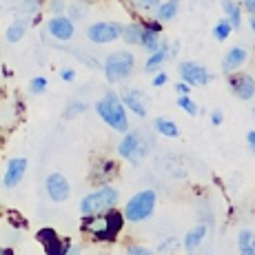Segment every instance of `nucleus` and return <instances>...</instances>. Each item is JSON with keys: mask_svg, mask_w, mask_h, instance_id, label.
<instances>
[{"mask_svg": "<svg viewBox=\"0 0 255 255\" xmlns=\"http://www.w3.org/2000/svg\"><path fill=\"white\" fill-rule=\"evenodd\" d=\"M96 111L102 118V122L111 127V129L120 131H129V118H127V107L122 105V98L116 91H107L100 100L96 102Z\"/></svg>", "mask_w": 255, "mask_h": 255, "instance_id": "obj_1", "label": "nucleus"}, {"mask_svg": "<svg viewBox=\"0 0 255 255\" xmlns=\"http://www.w3.org/2000/svg\"><path fill=\"white\" fill-rule=\"evenodd\" d=\"M122 222H125V215L118 213V211L109 209L105 213H96V215H87L82 229L89 231L96 240H114L122 229Z\"/></svg>", "mask_w": 255, "mask_h": 255, "instance_id": "obj_2", "label": "nucleus"}, {"mask_svg": "<svg viewBox=\"0 0 255 255\" xmlns=\"http://www.w3.org/2000/svg\"><path fill=\"white\" fill-rule=\"evenodd\" d=\"M155 200H158V195H155L153 189L138 191V193L127 202L122 215H125L127 222H142V220L151 218V213H153V209H155Z\"/></svg>", "mask_w": 255, "mask_h": 255, "instance_id": "obj_3", "label": "nucleus"}, {"mask_svg": "<svg viewBox=\"0 0 255 255\" xmlns=\"http://www.w3.org/2000/svg\"><path fill=\"white\" fill-rule=\"evenodd\" d=\"M118 200H120V195H118V191L114 186H102V189L93 191V193L85 195L80 202V213L85 215H96V213H105V211L114 209L118 204Z\"/></svg>", "mask_w": 255, "mask_h": 255, "instance_id": "obj_4", "label": "nucleus"}, {"mask_svg": "<svg viewBox=\"0 0 255 255\" xmlns=\"http://www.w3.org/2000/svg\"><path fill=\"white\" fill-rule=\"evenodd\" d=\"M135 58L131 51H116L105 60V76L109 82H120L133 73Z\"/></svg>", "mask_w": 255, "mask_h": 255, "instance_id": "obj_5", "label": "nucleus"}, {"mask_svg": "<svg viewBox=\"0 0 255 255\" xmlns=\"http://www.w3.org/2000/svg\"><path fill=\"white\" fill-rule=\"evenodd\" d=\"M87 38L96 45H109V42L122 38V24L118 22H107V20H100V22H93L89 29H87Z\"/></svg>", "mask_w": 255, "mask_h": 255, "instance_id": "obj_6", "label": "nucleus"}, {"mask_svg": "<svg viewBox=\"0 0 255 255\" xmlns=\"http://www.w3.org/2000/svg\"><path fill=\"white\" fill-rule=\"evenodd\" d=\"M118 153H120V158H127L131 162H138L140 158H144L146 146L142 142L140 131H125V138L118 144Z\"/></svg>", "mask_w": 255, "mask_h": 255, "instance_id": "obj_7", "label": "nucleus"}, {"mask_svg": "<svg viewBox=\"0 0 255 255\" xmlns=\"http://www.w3.org/2000/svg\"><path fill=\"white\" fill-rule=\"evenodd\" d=\"M180 76H182V80L186 82V85L191 87H204L211 82V73L204 65H198V62L193 60H184L180 62Z\"/></svg>", "mask_w": 255, "mask_h": 255, "instance_id": "obj_8", "label": "nucleus"}, {"mask_svg": "<svg viewBox=\"0 0 255 255\" xmlns=\"http://www.w3.org/2000/svg\"><path fill=\"white\" fill-rule=\"evenodd\" d=\"M38 242L45 249V255H65L67 249L71 247V244L67 242V240H62L60 235L56 233V229H51V227H45L38 231Z\"/></svg>", "mask_w": 255, "mask_h": 255, "instance_id": "obj_9", "label": "nucleus"}, {"mask_svg": "<svg viewBox=\"0 0 255 255\" xmlns=\"http://www.w3.org/2000/svg\"><path fill=\"white\" fill-rule=\"evenodd\" d=\"M45 189H47L49 198H51L53 202H65V200L69 198V193H71L69 180H67L62 173H58V171H53V173H49V175H47V180H45Z\"/></svg>", "mask_w": 255, "mask_h": 255, "instance_id": "obj_10", "label": "nucleus"}, {"mask_svg": "<svg viewBox=\"0 0 255 255\" xmlns=\"http://www.w3.org/2000/svg\"><path fill=\"white\" fill-rule=\"evenodd\" d=\"M47 33L51 38H56V40L67 42V40H71L73 33H76V22L67 16H51L47 22Z\"/></svg>", "mask_w": 255, "mask_h": 255, "instance_id": "obj_11", "label": "nucleus"}, {"mask_svg": "<svg viewBox=\"0 0 255 255\" xmlns=\"http://www.w3.org/2000/svg\"><path fill=\"white\" fill-rule=\"evenodd\" d=\"M231 93L240 100H251L255 96V80L249 73H233L231 80H229Z\"/></svg>", "mask_w": 255, "mask_h": 255, "instance_id": "obj_12", "label": "nucleus"}, {"mask_svg": "<svg viewBox=\"0 0 255 255\" xmlns=\"http://www.w3.org/2000/svg\"><path fill=\"white\" fill-rule=\"evenodd\" d=\"M24 171H27V158H11L7 162V169H4V178L2 182L7 189H13L22 182Z\"/></svg>", "mask_w": 255, "mask_h": 255, "instance_id": "obj_13", "label": "nucleus"}, {"mask_svg": "<svg viewBox=\"0 0 255 255\" xmlns=\"http://www.w3.org/2000/svg\"><path fill=\"white\" fill-rule=\"evenodd\" d=\"M122 105H125L129 111H133L138 118L146 116V96H144V91L125 89V93H122Z\"/></svg>", "mask_w": 255, "mask_h": 255, "instance_id": "obj_14", "label": "nucleus"}, {"mask_svg": "<svg viewBox=\"0 0 255 255\" xmlns=\"http://www.w3.org/2000/svg\"><path fill=\"white\" fill-rule=\"evenodd\" d=\"M247 58H249V51L244 47H231L227 51V56L222 58V71L224 73H235L244 62H247Z\"/></svg>", "mask_w": 255, "mask_h": 255, "instance_id": "obj_15", "label": "nucleus"}, {"mask_svg": "<svg viewBox=\"0 0 255 255\" xmlns=\"http://www.w3.org/2000/svg\"><path fill=\"white\" fill-rule=\"evenodd\" d=\"M166 60H169V42L162 40V42H160V47L155 49V51L149 53V58H146V62H144V71H149V73L158 71Z\"/></svg>", "mask_w": 255, "mask_h": 255, "instance_id": "obj_16", "label": "nucleus"}, {"mask_svg": "<svg viewBox=\"0 0 255 255\" xmlns=\"http://www.w3.org/2000/svg\"><path fill=\"white\" fill-rule=\"evenodd\" d=\"M180 11V0H164V2H160V7L155 9V20L160 22H171L175 16H178Z\"/></svg>", "mask_w": 255, "mask_h": 255, "instance_id": "obj_17", "label": "nucleus"}, {"mask_svg": "<svg viewBox=\"0 0 255 255\" xmlns=\"http://www.w3.org/2000/svg\"><path fill=\"white\" fill-rule=\"evenodd\" d=\"M27 29H29V20H27V18H16V20L7 27L4 38H7L9 42H20L24 38V33H27Z\"/></svg>", "mask_w": 255, "mask_h": 255, "instance_id": "obj_18", "label": "nucleus"}, {"mask_svg": "<svg viewBox=\"0 0 255 255\" xmlns=\"http://www.w3.org/2000/svg\"><path fill=\"white\" fill-rule=\"evenodd\" d=\"M204 235H207V227H204V224H198L195 229H191V231L186 233V238H184V249H186L189 253H193L195 249L202 244Z\"/></svg>", "mask_w": 255, "mask_h": 255, "instance_id": "obj_19", "label": "nucleus"}, {"mask_svg": "<svg viewBox=\"0 0 255 255\" xmlns=\"http://www.w3.org/2000/svg\"><path fill=\"white\" fill-rule=\"evenodd\" d=\"M222 9H224V16H227V20L231 22V27L238 29L240 24H242V7H240L238 2H233V0H224Z\"/></svg>", "mask_w": 255, "mask_h": 255, "instance_id": "obj_20", "label": "nucleus"}, {"mask_svg": "<svg viewBox=\"0 0 255 255\" xmlns=\"http://www.w3.org/2000/svg\"><path fill=\"white\" fill-rule=\"evenodd\" d=\"M238 247L240 255H255V233L249 229H242L238 235Z\"/></svg>", "mask_w": 255, "mask_h": 255, "instance_id": "obj_21", "label": "nucleus"}, {"mask_svg": "<svg viewBox=\"0 0 255 255\" xmlns=\"http://www.w3.org/2000/svg\"><path fill=\"white\" fill-rule=\"evenodd\" d=\"M153 127L160 135H164V138H178L180 135V127L175 125L173 120H169V118H158V120L153 122Z\"/></svg>", "mask_w": 255, "mask_h": 255, "instance_id": "obj_22", "label": "nucleus"}, {"mask_svg": "<svg viewBox=\"0 0 255 255\" xmlns=\"http://www.w3.org/2000/svg\"><path fill=\"white\" fill-rule=\"evenodd\" d=\"M142 31H144L142 22H131V24H127V27H122V38H125L127 45H140Z\"/></svg>", "mask_w": 255, "mask_h": 255, "instance_id": "obj_23", "label": "nucleus"}, {"mask_svg": "<svg viewBox=\"0 0 255 255\" xmlns=\"http://www.w3.org/2000/svg\"><path fill=\"white\" fill-rule=\"evenodd\" d=\"M140 47H144V51H155L160 47V33L158 31H151V29L144 27L142 31V40H140Z\"/></svg>", "mask_w": 255, "mask_h": 255, "instance_id": "obj_24", "label": "nucleus"}, {"mask_svg": "<svg viewBox=\"0 0 255 255\" xmlns=\"http://www.w3.org/2000/svg\"><path fill=\"white\" fill-rule=\"evenodd\" d=\"M233 33V27H231V22L227 20V18H222V20H218L213 24V38L215 40H220V42H224L229 36Z\"/></svg>", "mask_w": 255, "mask_h": 255, "instance_id": "obj_25", "label": "nucleus"}, {"mask_svg": "<svg viewBox=\"0 0 255 255\" xmlns=\"http://www.w3.org/2000/svg\"><path fill=\"white\" fill-rule=\"evenodd\" d=\"M16 2H18V11L22 16H33L42 7V0H16Z\"/></svg>", "mask_w": 255, "mask_h": 255, "instance_id": "obj_26", "label": "nucleus"}, {"mask_svg": "<svg viewBox=\"0 0 255 255\" xmlns=\"http://www.w3.org/2000/svg\"><path fill=\"white\" fill-rule=\"evenodd\" d=\"M178 107H180L182 111H186L189 116H198V105H195V102L191 100L189 96H180V98H178Z\"/></svg>", "mask_w": 255, "mask_h": 255, "instance_id": "obj_27", "label": "nucleus"}, {"mask_svg": "<svg viewBox=\"0 0 255 255\" xmlns=\"http://www.w3.org/2000/svg\"><path fill=\"white\" fill-rule=\"evenodd\" d=\"M29 91L33 93V96H40V93L47 91V78L38 76V78H31V82H29Z\"/></svg>", "mask_w": 255, "mask_h": 255, "instance_id": "obj_28", "label": "nucleus"}, {"mask_svg": "<svg viewBox=\"0 0 255 255\" xmlns=\"http://www.w3.org/2000/svg\"><path fill=\"white\" fill-rule=\"evenodd\" d=\"M85 4V2H82ZM80 2H73V4H69V7H67V11H69V16L67 18H71V20H80V18H85V7H82Z\"/></svg>", "mask_w": 255, "mask_h": 255, "instance_id": "obj_29", "label": "nucleus"}, {"mask_svg": "<svg viewBox=\"0 0 255 255\" xmlns=\"http://www.w3.org/2000/svg\"><path fill=\"white\" fill-rule=\"evenodd\" d=\"M65 9H67L65 0H49V11H51L53 16H62Z\"/></svg>", "mask_w": 255, "mask_h": 255, "instance_id": "obj_30", "label": "nucleus"}, {"mask_svg": "<svg viewBox=\"0 0 255 255\" xmlns=\"http://www.w3.org/2000/svg\"><path fill=\"white\" fill-rule=\"evenodd\" d=\"M135 4H138L142 11H155L160 7V0H135Z\"/></svg>", "mask_w": 255, "mask_h": 255, "instance_id": "obj_31", "label": "nucleus"}, {"mask_svg": "<svg viewBox=\"0 0 255 255\" xmlns=\"http://www.w3.org/2000/svg\"><path fill=\"white\" fill-rule=\"evenodd\" d=\"M87 109V105H82V102H69V107H67V111H65V116L67 118H71V116H76V114H80V111H85Z\"/></svg>", "mask_w": 255, "mask_h": 255, "instance_id": "obj_32", "label": "nucleus"}, {"mask_svg": "<svg viewBox=\"0 0 255 255\" xmlns=\"http://www.w3.org/2000/svg\"><path fill=\"white\" fill-rule=\"evenodd\" d=\"M127 255H153V251L146 249V247H142V244H133V247H129Z\"/></svg>", "mask_w": 255, "mask_h": 255, "instance_id": "obj_33", "label": "nucleus"}, {"mask_svg": "<svg viewBox=\"0 0 255 255\" xmlns=\"http://www.w3.org/2000/svg\"><path fill=\"white\" fill-rule=\"evenodd\" d=\"M166 82H169V76H166L164 71H160V73H155V76H153V80H151V85H153V87H164Z\"/></svg>", "mask_w": 255, "mask_h": 255, "instance_id": "obj_34", "label": "nucleus"}, {"mask_svg": "<svg viewBox=\"0 0 255 255\" xmlns=\"http://www.w3.org/2000/svg\"><path fill=\"white\" fill-rule=\"evenodd\" d=\"M175 91H178V96H189V91H191V85H186V82H178L175 85Z\"/></svg>", "mask_w": 255, "mask_h": 255, "instance_id": "obj_35", "label": "nucleus"}, {"mask_svg": "<svg viewBox=\"0 0 255 255\" xmlns=\"http://www.w3.org/2000/svg\"><path fill=\"white\" fill-rule=\"evenodd\" d=\"M222 120H224L222 111H213V114H211V122H213V127H220L222 125Z\"/></svg>", "mask_w": 255, "mask_h": 255, "instance_id": "obj_36", "label": "nucleus"}, {"mask_svg": "<svg viewBox=\"0 0 255 255\" xmlns=\"http://www.w3.org/2000/svg\"><path fill=\"white\" fill-rule=\"evenodd\" d=\"M60 78H62L65 82H71L73 78H76V71H73V69H62V71H60Z\"/></svg>", "mask_w": 255, "mask_h": 255, "instance_id": "obj_37", "label": "nucleus"}, {"mask_svg": "<svg viewBox=\"0 0 255 255\" xmlns=\"http://www.w3.org/2000/svg\"><path fill=\"white\" fill-rule=\"evenodd\" d=\"M242 4H244V9H247L251 16H255V0H242Z\"/></svg>", "mask_w": 255, "mask_h": 255, "instance_id": "obj_38", "label": "nucleus"}, {"mask_svg": "<svg viewBox=\"0 0 255 255\" xmlns=\"http://www.w3.org/2000/svg\"><path fill=\"white\" fill-rule=\"evenodd\" d=\"M171 244H175V240H166V242L160 244V253H169L171 251Z\"/></svg>", "mask_w": 255, "mask_h": 255, "instance_id": "obj_39", "label": "nucleus"}, {"mask_svg": "<svg viewBox=\"0 0 255 255\" xmlns=\"http://www.w3.org/2000/svg\"><path fill=\"white\" fill-rule=\"evenodd\" d=\"M247 140H249V149L255 153V131H249L247 133Z\"/></svg>", "mask_w": 255, "mask_h": 255, "instance_id": "obj_40", "label": "nucleus"}, {"mask_svg": "<svg viewBox=\"0 0 255 255\" xmlns=\"http://www.w3.org/2000/svg\"><path fill=\"white\" fill-rule=\"evenodd\" d=\"M65 255H80V249H78V247H69Z\"/></svg>", "mask_w": 255, "mask_h": 255, "instance_id": "obj_41", "label": "nucleus"}, {"mask_svg": "<svg viewBox=\"0 0 255 255\" xmlns=\"http://www.w3.org/2000/svg\"><path fill=\"white\" fill-rule=\"evenodd\" d=\"M0 255H13L11 249H0Z\"/></svg>", "mask_w": 255, "mask_h": 255, "instance_id": "obj_42", "label": "nucleus"}, {"mask_svg": "<svg viewBox=\"0 0 255 255\" xmlns=\"http://www.w3.org/2000/svg\"><path fill=\"white\" fill-rule=\"evenodd\" d=\"M251 29H253V33H255V16H251Z\"/></svg>", "mask_w": 255, "mask_h": 255, "instance_id": "obj_43", "label": "nucleus"}, {"mask_svg": "<svg viewBox=\"0 0 255 255\" xmlns=\"http://www.w3.org/2000/svg\"><path fill=\"white\" fill-rule=\"evenodd\" d=\"M78 2H85V4H89V2H98V0H78Z\"/></svg>", "mask_w": 255, "mask_h": 255, "instance_id": "obj_44", "label": "nucleus"}, {"mask_svg": "<svg viewBox=\"0 0 255 255\" xmlns=\"http://www.w3.org/2000/svg\"><path fill=\"white\" fill-rule=\"evenodd\" d=\"M253 116H255V107H253Z\"/></svg>", "mask_w": 255, "mask_h": 255, "instance_id": "obj_45", "label": "nucleus"}]
</instances>
